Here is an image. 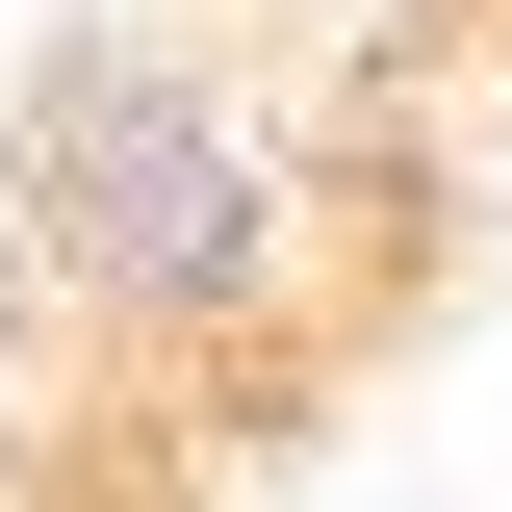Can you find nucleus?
Returning <instances> with one entry per match:
<instances>
[{
	"instance_id": "f257e3e1",
	"label": "nucleus",
	"mask_w": 512,
	"mask_h": 512,
	"mask_svg": "<svg viewBox=\"0 0 512 512\" xmlns=\"http://www.w3.org/2000/svg\"><path fill=\"white\" fill-rule=\"evenodd\" d=\"M0 231H26V282L103 359H256L308 308L333 205H308V154H282V103H256L231 26L77 0L26 52V103H0Z\"/></svg>"
},
{
	"instance_id": "f03ea898",
	"label": "nucleus",
	"mask_w": 512,
	"mask_h": 512,
	"mask_svg": "<svg viewBox=\"0 0 512 512\" xmlns=\"http://www.w3.org/2000/svg\"><path fill=\"white\" fill-rule=\"evenodd\" d=\"M256 26H282V52H333V77H436L487 0H256Z\"/></svg>"
}]
</instances>
